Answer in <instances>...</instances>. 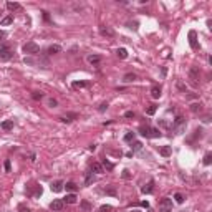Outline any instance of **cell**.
I'll return each instance as SVG.
<instances>
[{
	"label": "cell",
	"instance_id": "6da1fadb",
	"mask_svg": "<svg viewBox=\"0 0 212 212\" xmlns=\"http://www.w3.org/2000/svg\"><path fill=\"white\" fill-rule=\"evenodd\" d=\"M139 134L144 136V138H161V136H162L159 129L151 128V126H141V128H139Z\"/></svg>",
	"mask_w": 212,
	"mask_h": 212
},
{
	"label": "cell",
	"instance_id": "7a4b0ae2",
	"mask_svg": "<svg viewBox=\"0 0 212 212\" xmlns=\"http://www.w3.org/2000/svg\"><path fill=\"white\" fill-rule=\"evenodd\" d=\"M13 56V50L8 43H0V60L2 61H8Z\"/></svg>",
	"mask_w": 212,
	"mask_h": 212
},
{
	"label": "cell",
	"instance_id": "3957f363",
	"mask_svg": "<svg viewBox=\"0 0 212 212\" xmlns=\"http://www.w3.org/2000/svg\"><path fill=\"white\" fill-rule=\"evenodd\" d=\"M23 53H28V55H38L40 52V46L35 43V41H28V43H25L23 45Z\"/></svg>",
	"mask_w": 212,
	"mask_h": 212
},
{
	"label": "cell",
	"instance_id": "277c9868",
	"mask_svg": "<svg viewBox=\"0 0 212 212\" xmlns=\"http://www.w3.org/2000/svg\"><path fill=\"white\" fill-rule=\"evenodd\" d=\"M159 212H172V200L169 197L159 200Z\"/></svg>",
	"mask_w": 212,
	"mask_h": 212
},
{
	"label": "cell",
	"instance_id": "5b68a950",
	"mask_svg": "<svg viewBox=\"0 0 212 212\" xmlns=\"http://www.w3.org/2000/svg\"><path fill=\"white\" fill-rule=\"evenodd\" d=\"M189 45H191L192 50H197V48H199V43H197V33L194 32V30H191V32H189Z\"/></svg>",
	"mask_w": 212,
	"mask_h": 212
},
{
	"label": "cell",
	"instance_id": "8992f818",
	"mask_svg": "<svg viewBox=\"0 0 212 212\" xmlns=\"http://www.w3.org/2000/svg\"><path fill=\"white\" fill-rule=\"evenodd\" d=\"M63 205H65L63 199H55V200H52V204H50V209L52 211H61Z\"/></svg>",
	"mask_w": 212,
	"mask_h": 212
},
{
	"label": "cell",
	"instance_id": "52a82bcc",
	"mask_svg": "<svg viewBox=\"0 0 212 212\" xmlns=\"http://www.w3.org/2000/svg\"><path fill=\"white\" fill-rule=\"evenodd\" d=\"M189 76H191V80H192V85L196 86V85H197V80H199V68H197V66H192V68H191Z\"/></svg>",
	"mask_w": 212,
	"mask_h": 212
},
{
	"label": "cell",
	"instance_id": "ba28073f",
	"mask_svg": "<svg viewBox=\"0 0 212 212\" xmlns=\"http://www.w3.org/2000/svg\"><path fill=\"white\" fill-rule=\"evenodd\" d=\"M99 33L103 35V37H114V30H113L111 26H99Z\"/></svg>",
	"mask_w": 212,
	"mask_h": 212
},
{
	"label": "cell",
	"instance_id": "9c48e42d",
	"mask_svg": "<svg viewBox=\"0 0 212 212\" xmlns=\"http://www.w3.org/2000/svg\"><path fill=\"white\" fill-rule=\"evenodd\" d=\"M63 186H65V182L63 181H55V182H52V191L53 192H61L63 191Z\"/></svg>",
	"mask_w": 212,
	"mask_h": 212
},
{
	"label": "cell",
	"instance_id": "30bf717a",
	"mask_svg": "<svg viewBox=\"0 0 212 212\" xmlns=\"http://www.w3.org/2000/svg\"><path fill=\"white\" fill-rule=\"evenodd\" d=\"M152 189H154V181H149L146 186H143V187H141V192H143V194H151Z\"/></svg>",
	"mask_w": 212,
	"mask_h": 212
},
{
	"label": "cell",
	"instance_id": "8fae6325",
	"mask_svg": "<svg viewBox=\"0 0 212 212\" xmlns=\"http://www.w3.org/2000/svg\"><path fill=\"white\" fill-rule=\"evenodd\" d=\"M46 52H48V55H56V53L61 52V46H60V45H50Z\"/></svg>",
	"mask_w": 212,
	"mask_h": 212
},
{
	"label": "cell",
	"instance_id": "7c38bea8",
	"mask_svg": "<svg viewBox=\"0 0 212 212\" xmlns=\"http://www.w3.org/2000/svg\"><path fill=\"white\" fill-rule=\"evenodd\" d=\"M91 171L96 172V174H103L105 169H103V166L99 164V162H93V164H91Z\"/></svg>",
	"mask_w": 212,
	"mask_h": 212
},
{
	"label": "cell",
	"instance_id": "4fadbf2b",
	"mask_svg": "<svg viewBox=\"0 0 212 212\" xmlns=\"http://www.w3.org/2000/svg\"><path fill=\"white\" fill-rule=\"evenodd\" d=\"M7 8H8V10H12V12H15V10H20L22 5L17 3V2H7Z\"/></svg>",
	"mask_w": 212,
	"mask_h": 212
},
{
	"label": "cell",
	"instance_id": "5bb4252c",
	"mask_svg": "<svg viewBox=\"0 0 212 212\" xmlns=\"http://www.w3.org/2000/svg\"><path fill=\"white\" fill-rule=\"evenodd\" d=\"M2 129H5V131L13 129V121H12V119H5V121L2 123Z\"/></svg>",
	"mask_w": 212,
	"mask_h": 212
},
{
	"label": "cell",
	"instance_id": "9a60e30c",
	"mask_svg": "<svg viewBox=\"0 0 212 212\" xmlns=\"http://www.w3.org/2000/svg\"><path fill=\"white\" fill-rule=\"evenodd\" d=\"M76 196H75V194H66V197L63 199V202H66V204H75V202H76Z\"/></svg>",
	"mask_w": 212,
	"mask_h": 212
},
{
	"label": "cell",
	"instance_id": "2e32d148",
	"mask_svg": "<svg viewBox=\"0 0 212 212\" xmlns=\"http://www.w3.org/2000/svg\"><path fill=\"white\" fill-rule=\"evenodd\" d=\"M159 152H161V156H164V158L171 156V146H162V147L159 149Z\"/></svg>",
	"mask_w": 212,
	"mask_h": 212
},
{
	"label": "cell",
	"instance_id": "e0dca14e",
	"mask_svg": "<svg viewBox=\"0 0 212 212\" xmlns=\"http://www.w3.org/2000/svg\"><path fill=\"white\" fill-rule=\"evenodd\" d=\"M88 61H90L91 65H98L99 61H101V56H98V55H90V56H88Z\"/></svg>",
	"mask_w": 212,
	"mask_h": 212
},
{
	"label": "cell",
	"instance_id": "ac0fdd59",
	"mask_svg": "<svg viewBox=\"0 0 212 212\" xmlns=\"http://www.w3.org/2000/svg\"><path fill=\"white\" fill-rule=\"evenodd\" d=\"M151 96L152 98H161V88L159 86H152V90H151Z\"/></svg>",
	"mask_w": 212,
	"mask_h": 212
},
{
	"label": "cell",
	"instance_id": "d6986e66",
	"mask_svg": "<svg viewBox=\"0 0 212 212\" xmlns=\"http://www.w3.org/2000/svg\"><path fill=\"white\" fill-rule=\"evenodd\" d=\"M138 78L134 73H128V75H124V78H123V81L124 83H131V81H134V80Z\"/></svg>",
	"mask_w": 212,
	"mask_h": 212
},
{
	"label": "cell",
	"instance_id": "ffe728a7",
	"mask_svg": "<svg viewBox=\"0 0 212 212\" xmlns=\"http://www.w3.org/2000/svg\"><path fill=\"white\" fill-rule=\"evenodd\" d=\"M10 23H13V17H12V15L5 17V18L0 22V25H2V26H7V25H10Z\"/></svg>",
	"mask_w": 212,
	"mask_h": 212
},
{
	"label": "cell",
	"instance_id": "44dd1931",
	"mask_svg": "<svg viewBox=\"0 0 212 212\" xmlns=\"http://www.w3.org/2000/svg\"><path fill=\"white\" fill-rule=\"evenodd\" d=\"M65 189H66V191H70V192H75V191H76V184L70 181V182H66V184H65Z\"/></svg>",
	"mask_w": 212,
	"mask_h": 212
},
{
	"label": "cell",
	"instance_id": "7402d4cb",
	"mask_svg": "<svg viewBox=\"0 0 212 212\" xmlns=\"http://www.w3.org/2000/svg\"><path fill=\"white\" fill-rule=\"evenodd\" d=\"M116 53H118V56H119V58H123V60H124V58H128V50H126V48H119V50H118Z\"/></svg>",
	"mask_w": 212,
	"mask_h": 212
},
{
	"label": "cell",
	"instance_id": "603a6c76",
	"mask_svg": "<svg viewBox=\"0 0 212 212\" xmlns=\"http://www.w3.org/2000/svg\"><path fill=\"white\" fill-rule=\"evenodd\" d=\"M184 123H186V119L182 118V116H177V118L174 119V124H172V126H174V128H177V126L184 124Z\"/></svg>",
	"mask_w": 212,
	"mask_h": 212
},
{
	"label": "cell",
	"instance_id": "cb8c5ba5",
	"mask_svg": "<svg viewBox=\"0 0 212 212\" xmlns=\"http://www.w3.org/2000/svg\"><path fill=\"white\" fill-rule=\"evenodd\" d=\"M202 109V105L200 103H192L191 105V111L192 113H197V111H200Z\"/></svg>",
	"mask_w": 212,
	"mask_h": 212
},
{
	"label": "cell",
	"instance_id": "d4e9b609",
	"mask_svg": "<svg viewBox=\"0 0 212 212\" xmlns=\"http://www.w3.org/2000/svg\"><path fill=\"white\" fill-rule=\"evenodd\" d=\"M131 147H132V151H141L143 149V143H139V141H134L131 144Z\"/></svg>",
	"mask_w": 212,
	"mask_h": 212
},
{
	"label": "cell",
	"instance_id": "484cf974",
	"mask_svg": "<svg viewBox=\"0 0 212 212\" xmlns=\"http://www.w3.org/2000/svg\"><path fill=\"white\" fill-rule=\"evenodd\" d=\"M32 98L35 99V101H40V99H43V93H40V91H33V93H32Z\"/></svg>",
	"mask_w": 212,
	"mask_h": 212
},
{
	"label": "cell",
	"instance_id": "4316f807",
	"mask_svg": "<svg viewBox=\"0 0 212 212\" xmlns=\"http://www.w3.org/2000/svg\"><path fill=\"white\" fill-rule=\"evenodd\" d=\"M174 199H176L177 204H182V202H184V196H182L181 192H176V194H174Z\"/></svg>",
	"mask_w": 212,
	"mask_h": 212
},
{
	"label": "cell",
	"instance_id": "83f0119b",
	"mask_svg": "<svg viewBox=\"0 0 212 212\" xmlns=\"http://www.w3.org/2000/svg\"><path fill=\"white\" fill-rule=\"evenodd\" d=\"M105 192L108 196H116V189H114V186H109V187H106Z\"/></svg>",
	"mask_w": 212,
	"mask_h": 212
},
{
	"label": "cell",
	"instance_id": "f1b7e54d",
	"mask_svg": "<svg viewBox=\"0 0 212 212\" xmlns=\"http://www.w3.org/2000/svg\"><path fill=\"white\" fill-rule=\"evenodd\" d=\"M202 162H204L205 166H209L212 162V154H211V152H207V154L204 156V161H202Z\"/></svg>",
	"mask_w": 212,
	"mask_h": 212
},
{
	"label": "cell",
	"instance_id": "f546056e",
	"mask_svg": "<svg viewBox=\"0 0 212 212\" xmlns=\"http://www.w3.org/2000/svg\"><path fill=\"white\" fill-rule=\"evenodd\" d=\"M93 182H94V176H93V174H88V176H86V179H85V184L86 186H91Z\"/></svg>",
	"mask_w": 212,
	"mask_h": 212
},
{
	"label": "cell",
	"instance_id": "4dcf8cb0",
	"mask_svg": "<svg viewBox=\"0 0 212 212\" xmlns=\"http://www.w3.org/2000/svg\"><path fill=\"white\" fill-rule=\"evenodd\" d=\"M81 209L83 211H91V205H90V202H86V200H81Z\"/></svg>",
	"mask_w": 212,
	"mask_h": 212
},
{
	"label": "cell",
	"instance_id": "1f68e13d",
	"mask_svg": "<svg viewBox=\"0 0 212 212\" xmlns=\"http://www.w3.org/2000/svg\"><path fill=\"white\" fill-rule=\"evenodd\" d=\"M156 109H158V106H156V105H151L149 108H147V111H146V113H147L149 116H152V114L156 113Z\"/></svg>",
	"mask_w": 212,
	"mask_h": 212
},
{
	"label": "cell",
	"instance_id": "d6a6232c",
	"mask_svg": "<svg viewBox=\"0 0 212 212\" xmlns=\"http://www.w3.org/2000/svg\"><path fill=\"white\" fill-rule=\"evenodd\" d=\"M86 86V81H75L73 83V88H85Z\"/></svg>",
	"mask_w": 212,
	"mask_h": 212
},
{
	"label": "cell",
	"instance_id": "836d02e7",
	"mask_svg": "<svg viewBox=\"0 0 212 212\" xmlns=\"http://www.w3.org/2000/svg\"><path fill=\"white\" fill-rule=\"evenodd\" d=\"M111 205H101V207H99L98 209V212H111Z\"/></svg>",
	"mask_w": 212,
	"mask_h": 212
},
{
	"label": "cell",
	"instance_id": "e575fe53",
	"mask_svg": "<svg viewBox=\"0 0 212 212\" xmlns=\"http://www.w3.org/2000/svg\"><path fill=\"white\" fill-rule=\"evenodd\" d=\"M132 139H134V132H126V136H124L126 143H129V141H132Z\"/></svg>",
	"mask_w": 212,
	"mask_h": 212
},
{
	"label": "cell",
	"instance_id": "d590c367",
	"mask_svg": "<svg viewBox=\"0 0 212 212\" xmlns=\"http://www.w3.org/2000/svg\"><path fill=\"white\" fill-rule=\"evenodd\" d=\"M103 164H105V166H106V169H109V171H111L113 167H114V164H113V162H109V161H106V159L103 161Z\"/></svg>",
	"mask_w": 212,
	"mask_h": 212
},
{
	"label": "cell",
	"instance_id": "8d00e7d4",
	"mask_svg": "<svg viewBox=\"0 0 212 212\" xmlns=\"http://www.w3.org/2000/svg\"><path fill=\"white\" fill-rule=\"evenodd\" d=\"M106 109H108V103H101V105H99V108H98V111H106Z\"/></svg>",
	"mask_w": 212,
	"mask_h": 212
},
{
	"label": "cell",
	"instance_id": "74e56055",
	"mask_svg": "<svg viewBox=\"0 0 212 212\" xmlns=\"http://www.w3.org/2000/svg\"><path fill=\"white\" fill-rule=\"evenodd\" d=\"M48 105H50V106H52V108H55V106H56V105H58V101H56V99H48Z\"/></svg>",
	"mask_w": 212,
	"mask_h": 212
},
{
	"label": "cell",
	"instance_id": "f35d334b",
	"mask_svg": "<svg viewBox=\"0 0 212 212\" xmlns=\"http://www.w3.org/2000/svg\"><path fill=\"white\" fill-rule=\"evenodd\" d=\"M18 211H20V212H32L30 209H28V207H25V205H18Z\"/></svg>",
	"mask_w": 212,
	"mask_h": 212
},
{
	"label": "cell",
	"instance_id": "ab89813d",
	"mask_svg": "<svg viewBox=\"0 0 212 212\" xmlns=\"http://www.w3.org/2000/svg\"><path fill=\"white\" fill-rule=\"evenodd\" d=\"M129 177H131L129 171H128V169H124V171H123V179H129Z\"/></svg>",
	"mask_w": 212,
	"mask_h": 212
},
{
	"label": "cell",
	"instance_id": "60d3db41",
	"mask_svg": "<svg viewBox=\"0 0 212 212\" xmlns=\"http://www.w3.org/2000/svg\"><path fill=\"white\" fill-rule=\"evenodd\" d=\"M159 124L162 126V128H169V123H167V121H164V119H161V121H159Z\"/></svg>",
	"mask_w": 212,
	"mask_h": 212
},
{
	"label": "cell",
	"instance_id": "b9f144b4",
	"mask_svg": "<svg viewBox=\"0 0 212 212\" xmlns=\"http://www.w3.org/2000/svg\"><path fill=\"white\" fill-rule=\"evenodd\" d=\"M3 167H5V171H7V172H10V161H5Z\"/></svg>",
	"mask_w": 212,
	"mask_h": 212
},
{
	"label": "cell",
	"instance_id": "7bdbcfd3",
	"mask_svg": "<svg viewBox=\"0 0 212 212\" xmlns=\"http://www.w3.org/2000/svg\"><path fill=\"white\" fill-rule=\"evenodd\" d=\"M124 116H126V118H134V113H132V111H126Z\"/></svg>",
	"mask_w": 212,
	"mask_h": 212
},
{
	"label": "cell",
	"instance_id": "ee69618b",
	"mask_svg": "<svg viewBox=\"0 0 212 212\" xmlns=\"http://www.w3.org/2000/svg\"><path fill=\"white\" fill-rule=\"evenodd\" d=\"M128 25H129V28H132V30L138 28V23H136V22H134V23H128Z\"/></svg>",
	"mask_w": 212,
	"mask_h": 212
},
{
	"label": "cell",
	"instance_id": "f6af8a7d",
	"mask_svg": "<svg viewBox=\"0 0 212 212\" xmlns=\"http://www.w3.org/2000/svg\"><path fill=\"white\" fill-rule=\"evenodd\" d=\"M141 205H143V207H146V209H147V207H149V202H147V200H143V202H141Z\"/></svg>",
	"mask_w": 212,
	"mask_h": 212
},
{
	"label": "cell",
	"instance_id": "bcb514c9",
	"mask_svg": "<svg viewBox=\"0 0 212 212\" xmlns=\"http://www.w3.org/2000/svg\"><path fill=\"white\" fill-rule=\"evenodd\" d=\"M5 35H7V33L3 32V30H0V40H2V38H5Z\"/></svg>",
	"mask_w": 212,
	"mask_h": 212
},
{
	"label": "cell",
	"instance_id": "7dc6e473",
	"mask_svg": "<svg viewBox=\"0 0 212 212\" xmlns=\"http://www.w3.org/2000/svg\"><path fill=\"white\" fill-rule=\"evenodd\" d=\"M177 88H179V90H186V86L182 85V83H177Z\"/></svg>",
	"mask_w": 212,
	"mask_h": 212
},
{
	"label": "cell",
	"instance_id": "c3c4849f",
	"mask_svg": "<svg viewBox=\"0 0 212 212\" xmlns=\"http://www.w3.org/2000/svg\"><path fill=\"white\" fill-rule=\"evenodd\" d=\"M43 18H45L46 22H48V20H50V17H48V13H46V12H43Z\"/></svg>",
	"mask_w": 212,
	"mask_h": 212
},
{
	"label": "cell",
	"instance_id": "681fc988",
	"mask_svg": "<svg viewBox=\"0 0 212 212\" xmlns=\"http://www.w3.org/2000/svg\"><path fill=\"white\" fill-rule=\"evenodd\" d=\"M129 212H139V211H129Z\"/></svg>",
	"mask_w": 212,
	"mask_h": 212
},
{
	"label": "cell",
	"instance_id": "f907efd6",
	"mask_svg": "<svg viewBox=\"0 0 212 212\" xmlns=\"http://www.w3.org/2000/svg\"><path fill=\"white\" fill-rule=\"evenodd\" d=\"M0 13H2V12H0Z\"/></svg>",
	"mask_w": 212,
	"mask_h": 212
}]
</instances>
